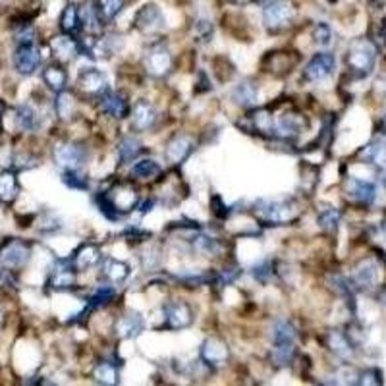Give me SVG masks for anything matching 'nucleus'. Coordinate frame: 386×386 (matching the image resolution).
<instances>
[{
  "label": "nucleus",
  "mask_w": 386,
  "mask_h": 386,
  "mask_svg": "<svg viewBox=\"0 0 386 386\" xmlns=\"http://www.w3.org/2000/svg\"><path fill=\"white\" fill-rule=\"evenodd\" d=\"M112 297H114V290H112V288L100 286L99 290H97V292L89 297L85 313H87V311H93V309H99V307H105L108 301H112Z\"/></svg>",
  "instance_id": "obj_41"
},
{
  "label": "nucleus",
  "mask_w": 386,
  "mask_h": 386,
  "mask_svg": "<svg viewBox=\"0 0 386 386\" xmlns=\"http://www.w3.org/2000/svg\"><path fill=\"white\" fill-rule=\"evenodd\" d=\"M228 2H232V4H249L253 0H228Z\"/></svg>",
  "instance_id": "obj_49"
},
{
  "label": "nucleus",
  "mask_w": 386,
  "mask_h": 386,
  "mask_svg": "<svg viewBox=\"0 0 386 386\" xmlns=\"http://www.w3.org/2000/svg\"><path fill=\"white\" fill-rule=\"evenodd\" d=\"M0 324H2V311H0Z\"/></svg>",
  "instance_id": "obj_54"
},
{
  "label": "nucleus",
  "mask_w": 386,
  "mask_h": 386,
  "mask_svg": "<svg viewBox=\"0 0 386 386\" xmlns=\"http://www.w3.org/2000/svg\"><path fill=\"white\" fill-rule=\"evenodd\" d=\"M195 35L201 37V39H209V37H213V21H209V19L201 18L195 21Z\"/></svg>",
  "instance_id": "obj_48"
},
{
  "label": "nucleus",
  "mask_w": 386,
  "mask_h": 386,
  "mask_svg": "<svg viewBox=\"0 0 386 386\" xmlns=\"http://www.w3.org/2000/svg\"><path fill=\"white\" fill-rule=\"evenodd\" d=\"M377 62V46L369 39H358L353 41L348 49V56H346V64L351 72L360 78H365L373 72Z\"/></svg>",
  "instance_id": "obj_2"
},
{
  "label": "nucleus",
  "mask_w": 386,
  "mask_h": 386,
  "mask_svg": "<svg viewBox=\"0 0 386 386\" xmlns=\"http://www.w3.org/2000/svg\"><path fill=\"white\" fill-rule=\"evenodd\" d=\"M62 182L68 186V188H73V189H81V191H85V189L89 188V182L87 178H83L80 176L76 170H68L64 174Z\"/></svg>",
  "instance_id": "obj_46"
},
{
  "label": "nucleus",
  "mask_w": 386,
  "mask_h": 386,
  "mask_svg": "<svg viewBox=\"0 0 386 386\" xmlns=\"http://www.w3.org/2000/svg\"><path fill=\"white\" fill-rule=\"evenodd\" d=\"M253 128L263 135H274V118L267 108H257L249 114Z\"/></svg>",
  "instance_id": "obj_35"
},
{
  "label": "nucleus",
  "mask_w": 386,
  "mask_h": 386,
  "mask_svg": "<svg viewBox=\"0 0 386 386\" xmlns=\"http://www.w3.org/2000/svg\"><path fill=\"white\" fill-rule=\"evenodd\" d=\"M54 56L62 62H70L80 54V41L72 39V35H58L54 37L51 43Z\"/></svg>",
  "instance_id": "obj_24"
},
{
  "label": "nucleus",
  "mask_w": 386,
  "mask_h": 386,
  "mask_svg": "<svg viewBox=\"0 0 386 386\" xmlns=\"http://www.w3.org/2000/svg\"><path fill=\"white\" fill-rule=\"evenodd\" d=\"M199 358L201 361L209 365V367H220L225 365L228 358H230V348L222 338L218 336H211L201 344V350H199Z\"/></svg>",
  "instance_id": "obj_11"
},
{
  "label": "nucleus",
  "mask_w": 386,
  "mask_h": 386,
  "mask_svg": "<svg viewBox=\"0 0 386 386\" xmlns=\"http://www.w3.org/2000/svg\"><path fill=\"white\" fill-rule=\"evenodd\" d=\"M348 195L360 205H373L377 201L378 189L377 184L371 180H361V178H350L348 180Z\"/></svg>",
  "instance_id": "obj_18"
},
{
  "label": "nucleus",
  "mask_w": 386,
  "mask_h": 386,
  "mask_svg": "<svg viewBox=\"0 0 386 386\" xmlns=\"http://www.w3.org/2000/svg\"><path fill=\"white\" fill-rule=\"evenodd\" d=\"M380 130H383V134L386 135V116L383 118V122H380Z\"/></svg>",
  "instance_id": "obj_51"
},
{
  "label": "nucleus",
  "mask_w": 386,
  "mask_h": 386,
  "mask_svg": "<svg viewBox=\"0 0 386 386\" xmlns=\"http://www.w3.org/2000/svg\"><path fill=\"white\" fill-rule=\"evenodd\" d=\"M145 68L153 78H164L172 70V54L168 46L162 43H155L145 53Z\"/></svg>",
  "instance_id": "obj_9"
},
{
  "label": "nucleus",
  "mask_w": 386,
  "mask_h": 386,
  "mask_svg": "<svg viewBox=\"0 0 386 386\" xmlns=\"http://www.w3.org/2000/svg\"><path fill=\"white\" fill-rule=\"evenodd\" d=\"M0 118H2V105H0Z\"/></svg>",
  "instance_id": "obj_53"
},
{
  "label": "nucleus",
  "mask_w": 386,
  "mask_h": 386,
  "mask_svg": "<svg viewBox=\"0 0 386 386\" xmlns=\"http://www.w3.org/2000/svg\"><path fill=\"white\" fill-rule=\"evenodd\" d=\"M141 261H143V269L145 270H155L159 265H161V255H159V249L157 247H151L141 255Z\"/></svg>",
  "instance_id": "obj_47"
},
{
  "label": "nucleus",
  "mask_w": 386,
  "mask_h": 386,
  "mask_svg": "<svg viewBox=\"0 0 386 386\" xmlns=\"http://www.w3.org/2000/svg\"><path fill=\"white\" fill-rule=\"evenodd\" d=\"M272 363L277 367H288L296 360V344H272Z\"/></svg>",
  "instance_id": "obj_34"
},
{
  "label": "nucleus",
  "mask_w": 386,
  "mask_h": 386,
  "mask_svg": "<svg viewBox=\"0 0 386 386\" xmlns=\"http://www.w3.org/2000/svg\"><path fill=\"white\" fill-rule=\"evenodd\" d=\"M360 157L369 164H377V166H385L386 164V145L380 139H375L369 145L361 149Z\"/></svg>",
  "instance_id": "obj_32"
},
{
  "label": "nucleus",
  "mask_w": 386,
  "mask_h": 386,
  "mask_svg": "<svg viewBox=\"0 0 386 386\" xmlns=\"http://www.w3.org/2000/svg\"><path fill=\"white\" fill-rule=\"evenodd\" d=\"M253 215L267 226H282L292 222L297 215L294 199H257L253 203Z\"/></svg>",
  "instance_id": "obj_1"
},
{
  "label": "nucleus",
  "mask_w": 386,
  "mask_h": 386,
  "mask_svg": "<svg viewBox=\"0 0 386 386\" xmlns=\"http://www.w3.org/2000/svg\"><path fill=\"white\" fill-rule=\"evenodd\" d=\"M81 19H80V8L76 2H68L66 8L60 14V29L64 35H76L80 31Z\"/></svg>",
  "instance_id": "obj_26"
},
{
  "label": "nucleus",
  "mask_w": 386,
  "mask_h": 386,
  "mask_svg": "<svg viewBox=\"0 0 386 386\" xmlns=\"http://www.w3.org/2000/svg\"><path fill=\"white\" fill-rule=\"evenodd\" d=\"M80 19L81 26L85 27L87 31L95 33V31H100L103 29V21L99 19V14H97V8L93 2H85L80 8Z\"/></svg>",
  "instance_id": "obj_38"
},
{
  "label": "nucleus",
  "mask_w": 386,
  "mask_h": 386,
  "mask_svg": "<svg viewBox=\"0 0 386 386\" xmlns=\"http://www.w3.org/2000/svg\"><path fill=\"white\" fill-rule=\"evenodd\" d=\"M29 257H31V249H29L27 243L19 242V240H10L0 249V269L4 272H14V270L24 269Z\"/></svg>",
  "instance_id": "obj_5"
},
{
  "label": "nucleus",
  "mask_w": 386,
  "mask_h": 386,
  "mask_svg": "<svg viewBox=\"0 0 386 386\" xmlns=\"http://www.w3.org/2000/svg\"><path fill=\"white\" fill-rule=\"evenodd\" d=\"M16 122H18L19 130L24 132H33L39 128V116L37 110L31 105H21L16 110Z\"/></svg>",
  "instance_id": "obj_37"
},
{
  "label": "nucleus",
  "mask_w": 386,
  "mask_h": 386,
  "mask_svg": "<svg viewBox=\"0 0 386 386\" xmlns=\"http://www.w3.org/2000/svg\"><path fill=\"white\" fill-rule=\"evenodd\" d=\"M378 301H380L383 306H386V290H385V292H383V294H380V297H378Z\"/></svg>",
  "instance_id": "obj_50"
},
{
  "label": "nucleus",
  "mask_w": 386,
  "mask_h": 386,
  "mask_svg": "<svg viewBox=\"0 0 386 386\" xmlns=\"http://www.w3.org/2000/svg\"><path fill=\"white\" fill-rule=\"evenodd\" d=\"M378 282H380V267L377 265V261H361L353 270V277H351L353 288L369 292V290L377 286Z\"/></svg>",
  "instance_id": "obj_12"
},
{
  "label": "nucleus",
  "mask_w": 386,
  "mask_h": 386,
  "mask_svg": "<svg viewBox=\"0 0 386 386\" xmlns=\"http://www.w3.org/2000/svg\"><path fill=\"white\" fill-rule=\"evenodd\" d=\"M93 378L95 383L105 386H112L120 383V373H118L116 365L112 361H100L93 369Z\"/></svg>",
  "instance_id": "obj_29"
},
{
  "label": "nucleus",
  "mask_w": 386,
  "mask_h": 386,
  "mask_svg": "<svg viewBox=\"0 0 386 386\" xmlns=\"http://www.w3.org/2000/svg\"><path fill=\"white\" fill-rule=\"evenodd\" d=\"M78 85H80V89L83 93H87V95H97L100 97L103 93H107L108 91V81H107V76L100 72L99 68H81L80 70V76H78Z\"/></svg>",
  "instance_id": "obj_14"
},
{
  "label": "nucleus",
  "mask_w": 386,
  "mask_h": 386,
  "mask_svg": "<svg viewBox=\"0 0 386 386\" xmlns=\"http://www.w3.org/2000/svg\"><path fill=\"white\" fill-rule=\"evenodd\" d=\"M340 211H338L336 207L331 205L323 207V209L319 211V215H317V225L321 226L324 232H336L338 226H340Z\"/></svg>",
  "instance_id": "obj_36"
},
{
  "label": "nucleus",
  "mask_w": 386,
  "mask_h": 386,
  "mask_svg": "<svg viewBox=\"0 0 386 386\" xmlns=\"http://www.w3.org/2000/svg\"><path fill=\"white\" fill-rule=\"evenodd\" d=\"M19 193V184L16 174L10 170L0 172V201L2 203H12L14 199L18 198Z\"/></svg>",
  "instance_id": "obj_30"
},
{
  "label": "nucleus",
  "mask_w": 386,
  "mask_h": 386,
  "mask_svg": "<svg viewBox=\"0 0 386 386\" xmlns=\"http://www.w3.org/2000/svg\"><path fill=\"white\" fill-rule=\"evenodd\" d=\"M380 230H383V234H385V236H386V220H385V222H383V226H380Z\"/></svg>",
  "instance_id": "obj_52"
},
{
  "label": "nucleus",
  "mask_w": 386,
  "mask_h": 386,
  "mask_svg": "<svg viewBox=\"0 0 386 386\" xmlns=\"http://www.w3.org/2000/svg\"><path fill=\"white\" fill-rule=\"evenodd\" d=\"M162 326L168 331H184L193 323V309L186 301H170L162 307Z\"/></svg>",
  "instance_id": "obj_6"
},
{
  "label": "nucleus",
  "mask_w": 386,
  "mask_h": 386,
  "mask_svg": "<svg viewBox=\"0 0 386 386\" xmlns=\"http://www.w3.org/2000/svg\"><path fill=\"white\" fill-rule=\"evenodd\" d=\"M43 81H45V85L49 89L60 93V91L66 89L68 73H66V70H64L60 64H51V66H46L45 70H43Z\"/></svg>",
  "instance_id": "obj_27"
},
{
  "label": "nucleus",
  "mask_w": 386,
  "mask_h": 386,
  "mask_svg": "<svg viewBox=\"0 0 386 386\" xmlns=\"http://www.w3.org/2000/svg\"><path fill=\"white\" fill-rule=\"evenodd\" d=\"M100 110L108 116L122 120L130 114V105H128V99L122 93L107 91V93L100 95Z\"/></svg>",
  "instance_id": "obj_22"
},
{
  "label": "nucleus",
  "mask_w": 386,
  "mask_h": 386,
  "mask_svg": "<svg viewBox=\"0 0 386 386\" xmlns=\"http://www.w3.org/2000/svg\"><path fill=\"white\" fill-rule=\"evenodd\" d=\"M143 328L145 321L139 313L122 315L116 321V324H114V333L122 340H134V338H137L139 334L143 333Z\"/></svg>",
  "instance_id": "obj_21"
},
{
  "label": "nucleus",
  "mask_w": 386,
  "mask_h": 386,
  "mask_svg": "<svg viewBox=\"0 0 386 386\" xmlns=\"http://www.w3.org/2000/svg\"><path fill=\"white\" fill-rule=\"evenodd\" d=\"M100 261H103V252H100L99 245L97 243H83L76 249L70 263L73 265V269L81 272V270H89L93 267H97Z\"/></svg>",
  "instance_id": "obj_19"
},
{
  "label": "nucleus",
  "mask_w": 386,
  "mask_h": 386,
  "mask_svg": "<svg viewBox=\"0 0 386 386\" xmlns=\"http://www.w3.org/2000/svg\"><path fill=\"white\" fill-rule=\"evenodd\" d=\"M380 383H383V373L377 367H371L358 373L356 385H380Z\"/></svg>",
  "instance_id": "obj_45"
},
{
  "label": "nucleus",
  "mask_w": 386,
  "mask_h": 386,
  "mask_svg": "<svg viewBox=\"0 0 386 386\" xmlns=\"http://www.w3.org/2000/svg\"><path fill=\"white\" fill-rule=\"evenodd\" d=\"M41 62H43V54H41V49L35 45V41L19 43L14 54V68L18 70V73L31 76L39 70Z\"/></svg>",
  "instance_id": "obj_8"
},
{
  "label": "nucleus",
  "mask_w": 386,
  "mask_h": 386,
  "mask_svg": "<svg viewBox=\"0 0 386 386\" xmlns=\"http://www.w3.org/2000/svg\"><path fill=\"white\" fill-rule=\"evenodd\" d=\"M161 174V166L159 162L153 161V159H143V161H137L132 166V176L139 178V180H149V178H155Z\"/></svg>",
  "instance_id": "obj_40"
},
{
  "label": "nucleus",
  "mask_w": 386,
  "mask_h": 386,
  "mask_svg": "<svg viewBox=\"0 0 386 386\" xmlns=\"http://www.w3.org/2000/svg\"><path fill=\"white\" fill-rule=\"evenodd\" d=\"M54 108H56V114L62 118V120H68L72 116L73 110V99L70 93H66V89L60 91L56 95V100H54Z\"/></svg>",
  "instance_id": "obj_42"
},
{
  "label": "nucleus",
  "mask_w": 386,
  "mask_h": 386,
  "mask_svg": "<svg viewBox=\"0 0 386 386\" xmlns=\"http://www.w3.org/2000/svg\"><path fill=\"white\" fill-rule=\"evenodd\" d=\"M306 118L297 112H284L282 116L274 120V135L282 139H294L306 130Z\"/></svg>",
  "instance_id": "obj_15"
},
{
  "label": "nucleus",
  "mask_w": 386,
  "mask_h": 386,
  "mask_svg": "<svg viewBox=\"0 0 386 386\" xmlns=\"http://www.w3.org/2000/svg\"><path fill=\"white\" fill-rule=\"evenodd\" d=\"M252 272L253 277L259 280V282H269V280H272V277L277 274L274 265H272V261L269 259L261 261V263H257V265H253Z\"/></svg>",
  "instance_id": "obj_44"
},
{
  "label": "nucleus",
  "mask_w": 386,
  "mask_h": 386,
  "mask_svg": "<svg viewBox=\"0 0 386 386\" xmlns=\"http://www.w3.org/2000/svg\"><path fill=\"white\" fill-rule=\"evenodd\" d=\"M134 26L143 35H157L166 27V18H164L162 10L157 4L147 2L145 6H141L135 12Z\"/></svg>",
  "instance_id": "obj_4"
},
{
  "label": "nucleus",
  "mask_w": 386,
  "mask_h": 386,
  "mask_svg": "<svg viewBox=\"0 0 386 386\" xmlns=\"http://www.w3.org/2000/svg\"><path fill=\"white\" fill-rule=\"evenodd\" d=\"M311 37H313L315 45L328 46L331 43H333V29H331L328 24L319 21V24L313 27V33H311Z\"/></svg>",
  "instance_id": "obj_43"
},
{
  "label": "nucleus",
  "mask_w": 386,
  "mask_h": 386,
  "mask_svg": "<svg viewBox=\"0 0 386 386\" xmlns=\"http://www.w3.org/2000/svg\"><path fill=\"white\" fill-rule=\"evenodd\" d=\"M326 348L342 361H348L353 358V344H351L350 336L340 333V331L326 333Z\"/></svg>",
  "instance_id": "obj_23"
},
{
  "label": "nucleus",
  "mask_w": 386,
  "mask_h": 386,
  "mask_svg": "<svg viewBox=\"0 0 386 386\" xmlns=\"http://www.w3.org/2000/svg\"><path fill=\"white\" fill-rule=\"evenodd\" d=\"M297 333L296 326L286 321V319H280L272 326V344H296Z\"/></svg>",
  "instance_id": "obj_33"
},
{
  "label": "nucleus",
  "mask_w": 386,
  "mask_h": 386,
  "mask_svg": "<svg viewBox=\"0 0 386 386\" xmlns=\"http://www.w3.org/2000/svg\"><path fill=\"white\" fill-rule=\"evenodd\" d=\"M85 161H87V151L80 143H62L54 147V162L66 172H80Z\"/></svg>",
  "instance_id": "obj_7"
},
{
  "label": "nucleus",
  "mask_w": 386,
  "mask_h": 386,
  "mask_svg": "<svg viewBox=\"0 0 386 386\" xmlns=\"http://www.w3.org/2000/svg\"><path fill=\"white\" fill-rule=\"evenodd\" d=\"M95 8H97L99 19L105 26L108 21H114L122 14V10L126 8V0H97Z\"/></svg>",
  "instance_id": "obj_28"
},
{
  "label": "nucleus",
  "mask_w": 386,
  "mask_h": 386,
  "mask_svg": "<svg viewBox=\"0 0 386 386\" xmlns=\"http://www.w3.org/2000/svg\"><path fill=\"white\" fill-rule=\"evenodd\" d=\"M143 151V145L141 141L134 137V135H126L120 143H118V157H120V161L122 164H126V162L134 161L137 159L139 155Z\"/></svg>",
  "instance_id": "obj_31"
},
{
  "label": "nucleus",
  "mask_w": 386,
  "mask_h": 386,
  "mask_svg": "<svg viewBox=\"0 0 386 386\" xmlns=\"http://www.w3.org/2000/svg\"><path fill=\"white\" fill-rule=\"evenodd\" d=\"M76 272L73 265L70 263V259H58L56 261V267L51 270V277H49V288L56 290V292H68L76 286Z\"/></svg>",
  "instance_id": "obj_13"
},
{
  "label": "nucleus",
  "mask_w": 386,
  "mask_h": 386,
  "mask_svg": "<svg viewBox=\"0 0 386 386\" xmlns=\"http://www.w3.org/2000/svg\"><path fill=\"white\" fill-rule=\"evenodd\" d=\"M296 16V8L290 0H269L263 8V24L270 31L284 29Z\"/></svg>",
  "instance_id": "obj_3"
},
{
  "label": "nucleus",
  "mask_w": 386,
  "mask_h": 386,
  "mask_svg": "<svg viewBox=\"0 0 386 386\" xmlns=\"http://www.w3.org/2000/svg\"><path fill=\"white\" fill-rule=\"evenodd\" d=\"M336 70V56L333 53H317L307 62L306 70H304V80L317 83V81H324L331 78Z\"/></svg>",
  "instance_id": "obj_10"
},
{
  "label": "nucleus",
  "mask_w": 386,
  "mask_h": 386,
  "mask_svg": "<svg viewBox=\"0 0 386 386\" xmlns=\"http://www.w3.org/2000/svg\"><path fill=\"white\" fill-rule=\"evenodd\" d=\"M257 99H259V89H257V85L249 80L240 81L232 89V100L238 107L249 108L257 103Z\"/></svg>",
  "instance_id": "obj_25"
},
{
  "label": "nucleus",
  "mask_w": 386,
  "mask_h": 386,
  "mask_svg": "<svg viewBox=\"0 0 386 386\" xmlns=\"http://www.w3.org/2000/svg\"><path fill=\"white\" fill-rule=\"evenodd\" d=\"M191 243H193V249L203 255H218L220 253V242L213 238V236H207V234H195L191 238Z\"/></svg>",
  "instance_id": "obj_39"
},
{
  "label": "nucleus",
  "mask_w": 386,
  "mask_h": 386,
  "mask_svg": "<svg viewBox=\"0 0 386 386\" xmlns=\"http://www.w3.org/2000/svg\"><path fill=\"white\" fill-rule=\"evenodd\" d=\"M103 265H100V274H103V279L108 280L110 284H124L128 279H130V274H132V267L128 265L126 261L122 259H114V257H107V259L100 261Z\"/></svg>",
  "instance_id": "obj_20"
},
{
  "label": "nucleus",
  "mask_w": 386,
  "mask_h": 386,
  "mask_svg": "<svg viewBox=\"0 0 386 386\" xmlns=\"http://www.w3.org/2000/svg\"><path fill=\"white\" fill-rule=\"evenodd\" d=\"M159 120L157 108L149 100H137L134 110H132V128L135 132H149L153 130Z\"/></svg>",
  "instance_id": "obj_16"
},
{
  "label": "nucleus",
  "mask_w": 386,
  "mask_h": 386,
  "mask_svg": "<svg viewBox=\"0 0 386 386\" xmlns=\"http://www.w3.org/2000/svg\"><path fill=\"white\" fill-rule=\"evenodd\" d=\"M193 149H195V143L189 135H174L164 149V157L170 164H182L193 153Z\"/></svg>",
  "instance_id": "obj_17"
}]
</instances>
